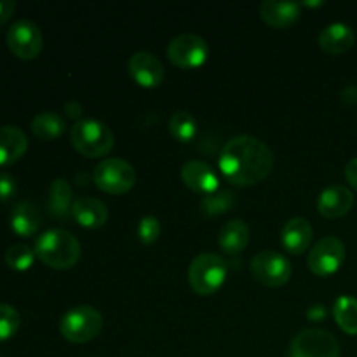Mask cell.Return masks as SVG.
I'll use <instances>...</instances> for the list:
<instances>
[{
	"mask_svg": "<svg viewBox=\"0 0 357 357\" xmlns=\"http://www.w3.org/2000/svg\"><path fill=\"white\" fill-rule=\"evenodd\" d=\"M181 180L199 194H211L220 188V178L211 164L204 160H188L181 167Z\"/></svg>",
	"mask_w": 357,
	"mask_h": 357,
	"instance_id": "4fadbf2b",
	"label": "cell"
},
{
	"mask_svg": "<svg viewBox=\"0 0 357 357\" xmlns=\"http://www.w3.org/2000/svg\"><path fill=\"white\" fill-rule=\"evenodd\" d=\"M345 178L351 183V187H354L357 190V157L351 160V162L345 166Z\"/></svg>",
	"mask_w": 357,
	"mask_h": 357,
	"instance_id": "1f68e13d",
	"label": "cell"
},
{
	"mask_svg": "<svg viewBox=\"0 0 357 357\" xmlns=\"http://www.w3.org/2000/svg\"><path fill=\"white\" fill-rule=\"evenodd\" d=\"M236 206V194L229 188H218V190L206 194L201 201V211L206 218H215L230 211Z\"/></svg>",
	"mask_w": 357,
	"mask_h": 357,
	"instance_id": "d4e9b609",
	"label": "cell"
},
{
	"mask_svg": "<svg viewBox=\"0 0 357 357\" xmlns=\"http://www.w3.org/2000/svg\"><path fill=\"white\" fill-rule=\"evenodd\" d=\"M227 279V261L220 255L202 253L188 267V284L197 295L208 296L218 291Z\"/></svg>",
	"mask_w": 357,
	"mask_h": 357,
	"instance_id": "277c9868",
	"label": "cell"
},
{
	"mask_svg": "<svg viewBox=\"0 0 357 357\" xmlns=\"http://www.w3.org/2000/svg\"><path fill=\"white\" fill-rule=\"evenodd\" d=\"M302 6H323V2H321V0L319 2H303Z\"/></svg>",
	"mask_w": 357,
	"mask_h": 357,
	"instance_id": "d590c367",
	"label": "cell"
},
{
	"mask_svg": "<svg viewBox=\"0 0 357 357\" xmlns=\"http://www.w3.org/2000/svg\"><path fill=\"white\" fill-rule=\"evenodd\" d=\"M345 260V246L338 237L328 236L323 237L314 244L309 253V268L316 275L326 278V275L335 274L338 268L344 265Z\"/></svg>",
	"mask_w": 357,
	"mask_h": 357,
	"instance_id": "8fae6325",
	"label": "cell"
},
{
	"mask_svg": "<svg viewBox=\"0 0 357 357\" xmlns=\"http://www.w3.org/2000/svg\"><path fill=\"white\" fill-rule=\"evenodd\" d=\"M35 255L47 267L66 271L77 265L82 255L79 239L63 229H51L42 232L35 241Z\"/></svg>",
	"mask_w": 357,
	"mask_h": 357,
	"instance_id": "7a4b0ae2",
	"label": "cell"
},
{
	"mask_svg": "<svg viewBox=\"0 0 357 357\" xmlns=\"http://www.w3.org/2000/svg\"><path fill=\"white\" fill-rule=\"evenodd\" d=\"M42 225V215L37 206L30 201L17 202L10 213V227L21 237H30L37 234Z\"/></svg>",
	"mask_w": 357,
	"mask_h": 357,
	"instance_id": "ffe728a7",
	"label": "cell"
},
{
	"mask_svg": "<svg viewBox=\"0 0 357 357\" xmlns=\"http://www.w3.org/2000/svg\"><path fill=\"white\" fill-rule=\"evenodd\" d=\"M250 268L253 278L268 288H279L286 284L293 274V267L288 258L275 250H264L255 255Z\"/></svg>",
	"mask_w": 357,
	"mask_h": 357,
	"instance_id": "52a82bcc",
	"label": "cell"
},
{
	"mask_svg": "<svg viewBox=\"0 0 357 357\" xmlns=\"http://www.w3.org/2000/svg\"><path fill=\"white\" fill-rule=\"evenodd\" d=\"M160 236V223L155 216L146 215L138 223V239L143 244H153Z\"/></svg>",
	"mask_w": 357,
	"mask_h": 357,
	"instance_id": "f1b7e54d",
	"label": "cell"
},
{
	"mask_svg": "<svg viewBox=\"0 0 357 357\" xmlns=\"http://www.w3.org/2000/svg\"><path fill=\"white\" fill-rule=\"evenodd\" d=\"M128 70L135 82H138L143 87H157L162 84L164 75V66L162 63L153 56L152 52L138 51L129 58Z\"/></svg>",
	"mask_w": 357,
	"mask_h": 357,
	"instance_id": "7c38bea8",
	"label": "cell"
},
{
	"mask_svg": "<svg viewBox=\"0 0 357 357\" xmlns=\"http://www.w3.org/2000/svg\"><path fill=\"white\" fill-rule=\"evenodd\" d=\"M167 58L180 68H197L208 59L209 45L195 33H181L167 44Z\"/></svg>",
	"mask_w": 357,
	"mask_h": 357,
	"instance_id": "30bf717a",
	"label": "cell"
},
{
	"mask_svg": "<svg viewBox=\"0 0 357 357\" xmlns=\"http://www.w3.org/2000/svg\"><path fill=\"white\" fill-rule=\"evenodd\" d=\"M169 131L178 142H190L197 132V121L187 110H176L169 119Z\"/></svg>",
	"mask_w": 357,
	"mask_h": 357,
	"instance_id": "484cf974",
	"label": "cell"
},
{
	"mask_svg": "<svg viewBox=\"0 0 357 357\" xmlns=\"http://www.w3.org/2000/svg\"><path fill=\"white\" fill-rule=\"evenodd\" d=\"M28 138L16 126H0V166H9L24 155Z\"/></svg>",
	"mask_w": 357,
	"mask_h": 357,
	"instance_id": "d6986e66",
	"label": "cell"
},
{
	"mask_svg": "<svg viewBox=\"0 0 357 357\" xmlns=\"http://www.w3.org/2000/svg\"><path fill=\"white\" fill-rule=\"evenodd\" d=\"M342 100H344L345 103H357V87H345L344 93H342Z\"/></svg>",
	"mask_w": 357,
	"mask_h": 357,
	"instance_id": "e575fe53",
	"label": "cell"
},
{
	"mask_svg": "<svg viewBox=\"0 0 357 357\" xmlns=\"http://www.w3.org/2000/svg\"><path fill=\"white\" fill-rule=\"evenodd\" d=\"M65 110L66 114H68V117H73L77 119V121H80V114H82V107H80L77 101H68V103L65 105Z\"/></svg>",
	"mask_w": 357,
	"mask_h": 357,
	"instance_id": "836d02e7",
	"label": "cell"
},
{
	"mask_svg": "<svg viewBox=\"0 0 357 357\" xmlns=\"http://www.w3.org/2000/svg\"><path fill=\"white\" fill-rule=\"evenodd\" d=\"M17 192V181L16 178L10 173L6 171H0V201H9L16 195Z\"/></svg>",
	"mask_w": 357,
	"mask_h": 357,
	"instance_id": "f546056e",
	"label": "cell"
},
{
	"mask_svg": "<svg viewBox=\"0 0 357 357\" xmlns=\"http://www.w3.org/2000/svg\"><path fill=\"white\" fill-rule=\"evenodd\" d=\"M307 316H309L310 321H323L326 317V307L323 303H316V305L307 310Z\"/></svg>",
	"mask_w": 357,
	"mask_h": 357,
	"instance_id": "d6a6232c",
	"label": "cell"
},
{
	"mask_svg": "<svg viewBox=\"0 0 357 357\" xmlns=\"http://www.w3.org/2000/svg\"><path fill=\"white\" fill-rule=\"evenodd\" d=\"M16 9V2L14 0H0V24L6 23Z\"/></svg>",
	"mask_w": 357,
	"mask_h": 357,
	"instance_id": "4dcf8cb0",
	"label": "cell"
},
{
	"mask_svg": "<svg viewBox=\"0 0 357 357\" xmlns=\"http://www.w3.org/2000/svg\"><path fill=\"white\" fill-rule=\"evenodd\" d=\"M73 146L84 157H103L114 149L115 138L112 129L96 119H80L70 129Z\"/></svg>",
	"mask_w": 357,
	"mask_h": 357,
	"instance_id": "3957f363",
	"label": "cell"
},
{
	"mask_svg": "<svg viewBox=\"0 0 357 357\" xmlns=\"http://www.w3.org/2000/svg\"><path fill=\"white\" fill-rule=\"evenodd\" d=\"M333 316L342 331L347 335H357V298L342 295L333 303Z\"/></svg>",
	"mask_w": 357,
	"mask_h": 357,
	"instance_id": "cb8c5ba5",
	"label": "cell"
},
{
	"mask_svg": "<svg viewBox=\"0 0 357 357\" xmlns=\"http://www.w3.org/2000/svg\"><path fill=\"white\" fill-rule=\"evenodd\" d=\"M289 357H340V347L330 331L307 328L289 344Z\"/></svg>",
	"mask_w": 357,
	"mask_h": 357,
	"instance_id": "ba28073f",
	"label": "cell"
},
{
	"mask_svg": "<svg viewBox=\"0 0 357 357\" xmlns=\"http://www.w3.org/2000/svg\"><path fill=\"white\" fill-rule=\"evenodd\" d=\"M72 216L80 227L100 229L107 223L108 208L103 201L96 197H79L73 202Z\"/></svg>",
	"mask_w": 357,
	"mask_h": 357,
	"instance_id": "2e32d148",
	"label": "cell"
},
{
	"mask_svg": "<svg viewBox=\"0 0 357 357\" xmlns=\"http://www.w3.org/2000/svg\"><path fill=\"white\" fill-rule=\"evenodd\" d=\"M35 250H31L26 244H13L9 250L6 251V264L9 265L13 271H28L35 261Z\"/></svg>",
	"mask_w": 357,
	"mask_h": 357,
	"instance_id": "4316f807",
	"label": "cell"
},
{
	"mask_svg": "<svg viewBox=\"0 0 357 357\" xmlns=\"http://www.w3.org/2000/svg\"><path fill=\"white\" fill-rule=\"evenodd\" d=\"M93 180L100 190L112 195H121L131 190L136 183V171L128 160L110 157L94 167Z\"/></svg>",
	"mask_w": 357,
	"mask_h": 357,
	"instance_id": "8992f818",
	"label": "cell"
},
{
	"mask_svg": "<svg viewBox=\"0 0 357 357\" xmlns=\"http://www.w3.org/2000/svg\"><path fill=\"white\" fill-rule=\"evenodd\" d=\"M73 194L72 187L66 180L63 178H56L54 181L49 187V213H51L54 218L66 222V220L72 218V208H73Z\"/></svg>",
	"mask_w": 357,
	"mask_h": 357,
	"instance_id": "44dd1931",
	"label": "cell"
},
{
	"mask_svg": "<svg viewBox=\"0 0 357 357\" xmlns=\"http://www.w3.org/2000/svg\"><path fill=\"white\" fill-rule=\"evenodd\" d=\"M302 3L298 2H278V0H264L260 3V16L267 24L274 28H288L300 17Z\"/></svg>",
	"mask_w": 357,
	"mask_h": 357,
	"instance_id": "ac0fdd59",
	"label": "cell"
},
{
	"mask_svg": "<svg viewBox=\"0 0 357 357\" xmlns=\"http://www.w3.org/2000/svg\"><path fill=\"white\" fill-rule=\"evenodd\" d=\"M21 316L9 303H0V342H6L20 330Z\"/></svg>",
	"mask_w": 357,
	"mask_h": 357,
	"instance_id": "83f0119b",
	"label": "cell"
},
{
	"mask_svg": "<svg viewBox=\"0 0 357 357\" xmlns=\"http://www.w3.org/2000/svg\"><path fill=\"white\" fill-rule=\"evenodd\" d=\"M356 33L347 23H331L317 35V44L328 54H344L354 45Z\"/></svg>",
	"mask_w": 357,
	"mask_h": 357,
	"instance_id": "9a60e30c",
	"label": "cell"
},
{
	"mask_svg": "<svg viewBox=\"0 0 357 357\" xmlns=\"http://www.w3.org/2000/svg\"><path fill=\"white\" fill-rule=\"evenodd\" d=\"M250 227L244 220H230L220 229L218 246L227 255H237L250 243Z\"/></svg>",
	"mask_w": 357,
	"mask_h": 357,
	"instance_id": "7402d4cb",
	"label": "cell"
},
{
	"mask_svg": "<svg viewBox=\"0 0 357 357\" xmlns=\"http://www.w3.org/2000/svg\"><path fill=\"white\" fill-rule=\"evenodd\" d=\"M314 230L309 220L305 218H291L281 232V243L286 251L293 255H302L303 251L309 250L312 243Z\"/></svg>",
	"mask_w": 357,
	"mask_h": 357,
	"instance_id": "e0dca14e",
	"label": "cell"
},
{
	"mask_svg": "<svg viewBox=\"0 0 357 357\" xmlns=\"http://www.w3.org/2000/svg\"><path fill=\"white\" fill-rule=\"evenodd\" d=\"M223 178L236 187L264 181L274 167V153L257 136L241 135L223 145L218 159Z\"/></svg>",
	"mask_w": 357,
	"mask_h": 357,
	"instance_id": "6da1fadb",
	"label": "cell"
},
{
	"mask_svg": "<svg viewBox=\"0 0 357 357\" xmlns=\"http://www.w3.org/2000/svg\"><path fill=\"white\" fill-rule=\"evenodd\" d=\"M7 45L17 58L33 59L44 47V37L37 23L30 20H17L7 30Z\"/></svg>",
	"mask_w": 357,
	"mask_h": 357,
	"instance_id": "9c48e42d",
	"label": "cell"
},
{
	"mask_svg": "<svg viewBox=\"0 0 357 357\" xmlns=\"http://www.w3.org/2000/svg\"><path fill=\"white\" fill-rule=\"evenodd\" d=\"M103 316L91 305H75L65 312L59 323V331L72 344H86L100 335Z\"/></svg>",
	"mask_w": 357,
	"mask_h": 357,
	"instance_id": "5b68a950",
	"label": "cell"
},
{
	"mask_svg": "<svg viewBox=\"0 0 357 357\" xmlns=\"http://www.w3.org/2000/svg\"><path fill=\"white\" fill-rule=\"evenodd\" d=\"M354 206V195L344 185H330L317 197V211L326 218L345 216Z\"/></svg>",
	"mask_w": 357,
	"mask_h": 357,
	"instance_id": "5bb4252c",
	"label": "cell"
},
{
	"mask_svg": "<svg viewBox=\"0 0 357 357\" xmlns=\"http://www.w3.org/2000/svg\"><path fill=\"white\" fill-rule=\"evenodd\" d=\"M66 122L65 119L54 112H40L35 115L31 121V131L37 138L44 139V142H51V139L59 138L65 132Z\"/></svg>",
	"mask_w": 357,
	"mask_h": 357,
	"instance_id": "603a6c76",
	"label": "cell"
}]
</instances>
